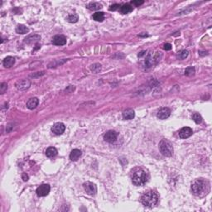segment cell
<instances>
[{
    "label": "cell",
    "instance_id": "d6986e66",
    "mask_svg": "<svg viewBox=\"0 0 212 212\" xmlns=\"http://www.w3.org/2000/svg\"><path fill=\"white\" fill-rule=\"evenodd\" d=\"M46 155L47 157H54L57 155V150H56V148H53V147H50L47 149L46 151Z\"/></svg>",
    "mask_w": 212,
    "mask_h": 212
},
{
    "label": "cell",
    "instance_id": "5b68a950",
    "mask_svg": "<svg viewBox=\"0 0 212 212\" xmlns=\"http://www.w3.org/2000/svg\"><path fill=\"white\" fill-rule=\"evenodd\" d=\"M161 53L162 52H155V53H152H152L148 54L146 60H145V62H144V66L148 69L157 64L160 60L161 56H162Z\"/></svg>",
    "mask_w": 212,
    "mask_h": 212
},
{
    "label": "cell",
    "instance_id": "30bf717a",
    "mask_svg": "<svg viewBox=\"0 0 212 212\" xmlns=\"http://www.w3.org/2000/svg\"><path fill=\"white\" fill-rule=\"evenodd\" d=\"M30 85H31V83H30V81L28 80H17L16 82V84H15L16 88L17 90H25L29 88Z\"/></svg>",
    "mask_w": 212,
    "mask_h": 212
},
{
    "label": "cell",
    "instance_id": "9a60e30c",
    "mask_svg": "<svg viewBox=\"0 0 212 212\" xmlns=\"http://www.w3.org/2000/svg\"><path fill=\"white\" fill-rule=\"evenodd\" d=\"M38 104H39V100L36 97H33V98H31L30 100H28V101L27 102V107L29 109H34L35 108H36Z\"/></svg>",
    "mask_w": 212,
    "mask_h": 212
},
{
    "label": "cell",
    "instance_id": "e0dca14e",
    "mask_svg": "<svg viewBox=\"0 0 212 212\" xmlns=\"http://www.w3.org/2000/svg\"><path fill=\"white\" fill-rule=\"evenodd\" d=\"M134 116H135V113L131 109H128L124 110V113H123V118L124 119H133Z\"/></svg>",
    "mask_w": 212,
    "mask_h": 212
},
{
    "label": "cell",
    "instance_id": "f1b7e54d",
    "mask_svg": "<svg viewBox=\"0 0 212 212\" xmlns=\"http://www.w3.org/2000/svg\"><path fill=\"white\" fill-rule=\"evenodd\" d=\"M188 54H189L188 51L184 50V51H182V52H181L180 55H179V57H180L181 59H185V58H187V57Z\"/></svg>",
    "mask_w": 212,
    "mask_h": 212
},
{
    "label": "cell",
    "instance_id": "ba28073f",
    "mask_svg": "<svg viewBox=\"0 0 212 212\" xmlns=\"http://www.w3.org/2000/svg\"><path fill=\"white\" fill-rule=\"evenodd\" d=\"M65 129H66V126L63 123H60V122H58V123H56L52 126V131L56 135H60L62 134L63 133L65 132Z\"/></svg>",
    "mask_w": 212,
    "mask_h": 212
},
{
    "label": "cell",
    "instance_id": "3957f363",
    "mask_svg": "<svg viewBox=\"0 0 212 212\" xmlns=\"http://www.w3.org/2000/svg\"><path fill=\"white\" fill-rule=\"evenodd\" d=\"M158 200H159V197L157 196V194L153 191L146 192L141 198V201L143 205L149 208H152L157 205V204L158 203Z\"/></svg>",
    "mask_w": 212,
    "mask_h": 212
},
{
    "label": "cell",
    "instance_id": "ffe728a7",
    "mask_svg": "<svg viewBox=\"0 0 212 212\" xmlns=\"http://www.w3.org/2000/svg\"><path fill=\"white\" fill-rule=\"evenodd\" d=\"M133 11V7L130 4H124L121 8H120V12L123 14H127Z\"/></svg>",
    "mask_w": 212,
    "mask_h": 212
},
{
    "label": "cell",
    "instance_id": "ac0fdd59",
    "mask_svg": "<svg viewBox=\"0 0 212 212\" xmlns=\"http://www.w3.org/2000/svg\"><path fill=\"white\" fill-rule=\"evenodd\" d=\"M41 39L40 36L38 35H32V36H28L26 39H25V43L27 44H31V43H34L37 41H39Z\"/></svg>",
    "mask_w": 212,
    "mask_h": 212
},
{
    "label": "cell",
    "instance_id": "2e32d148",
    "mask_svg": "<svg viewBox=\"0 0 212 212\" xmlns=\"http://www.w3.org/2000/svg\"><path fill=\"white\" fill-rule=\"evenodd\" d=\"M14 63H15V58L12 57V56H7L4 60V62H3V64L6 68L12 67V66L14 65Z\"/></svg>",
    "mask_w": 212,
    "mask_h": 212
},
{
    "label": "cell",
    "instance_id": "484cf974",
    "mask_svg": "<svg viewBox=\"0 0 212 212\" xmlns=\"http://www.w3.org/2000/svg\"><path fill=\"white\" fill-rule=\"evenodd\" d=\"M195 72H196L195 68L192 67V66H190V67H187V68L186 69V71H185V75H186L187 76H194Z\"/></svg>",
    "mask_w": 212,
    "mask_h": 212
},
{
    "label": "cell",
    "instance_id": "7c38bea8",
    "mask_svg": "<svg viewBox=\"0 0 212 212\" xmlns=\"http://www.w3.org/2000/svg\"><path fill=\"white\" fill-rule=\"evenodd\" d=\"M171 114V109L168 108H162L159 109V111L157 112V116L159 119H166Z\"/></svg>",
    "mask_w": 212,
    "mask_h": 212
},
{
    "label": "cell",
    "instance_id": "83f0119b",
    "mask_svg": "<svg viewBox=\"0 0 212 212\" xmlns=\"http://www.w3.org/2000/svg\"><path fill=\"white\" fill-rule=\"evenodd\" d=\"M7 89H8V85H7V83H2V84H1V86H0V92H1V94H4V93L7 90Z\"/></svg>",
    "mask_w": 212,
    "mask_h": 212
},
{
    "label": "cell",
    "instance_id": "603a6c76",
    "mask_svg": "<svg viewBox=\"0 0 212 212\" xmlns=\"http://www.w3.org/2000/svg\"><path fill=\"white\" fill-rule=\"evenodd\" d=\"M87 8L90 9V10H99L100 8H102V5L100 4L99 3H90V4H88Z\"/></svg>",
    "mask_w": 212,
    "mask_h": 212
},
{
    "label": "cell",
    "instance_id": "8fae6325",
    "mask_svg": "<svg viewBox=\"0 0 212 212\" xmlns=\"http://www.w3.org/2000/svg\"><path fill=\"white\" fill-rule=\"evenodd\" d=\"M193 133V131L191 128L189 127H184L179 131V137L181 139H186L189 137H191Z\"/></svg>",
    "mask_w": 212,
    "mask_h": 212
},
{
    "label": "cell",
    "instance_id": "4316f807",
    "mask_svg": "<svg viewBox=\"0 0 212 212\" xmlns=\"http://www.w3.org/2000/svg\"><path fill=\"white\" fill-rule=\"evenodd\" d=\"M78 19H79V17H78L77 14H71V15H69L67 17L69 23H76Z\"/></svg>",
    "mask_w": 212,
    "mask_h": 212
},
{
    "label": "cell",
    "instance_id": "5bb4252c",
    "mask_svg": "<svg viewBox=\"0 0 212 212\" xmlns=\"http://www.w3.org/2000/svg\"><path fill=\"white\" fill-rule=\"evenodd\" d=\"M81 155H82V152L80 149H77V148L73 149L71 152V154H70V159L73 162H76L80 158Z\"/></svg>",
    "mask_w": 212,
    "mask_h": 212
},
{
    "label": "cell",
    "instance_id": "8992f818",
    "mask_svg": "<svg viewBox=\"0 0 212 212\" xmlns=\"http://www.w3.org/2000/svg\"><path fill=\"white\" fill-rule=\"evenodd\" d=\"M83 187L88 195L91 196H95L96 192H97V187L95 183L90 182V181H86L83 184Z\"/></svg>",
    "mask_w": 212,
    "mask_h": 212
},
{
    "label": "cell",
    "instance_id": "cb8c5ba5",
    "mask_svg": "<svg viewBox=\"0 0 212 212\" xmlns=\"http://www.w3.org/2000/svg\"><path fill=\"white\" fill-rule=\"evenodd\" d=\"M90 70H91V71L96 74V73L100 71V70H101V65L99 64V63H95V64L91 65V66H90Z\"/></svg>",
    "mask_w": 212,
    "mask_h": 212
},
{
    "label": "cell",
    "instance_id": "7402d4cb",
    "mask_svg": "<svg viewBox=\"0 0 212 212\" xmlns=\"http://www.w3.org/2000/svg\"><path fill=\"white\" fill-rule=\"evenodd\" d=\"M93 18L97 22H102L104 19V14L103 12H97L94 13Z\"/></svg>",
    "mask_w": 212,
    "mask_h": 212
},
{
    "label": "cell",
    "instance_id": "9c48e42d",
    "mask_svg": "<svg viewBox=\"0 0 212 212\" xmlns=\"http://www.w3.org/2000/svg\"><path fill=\"white\" fill-rule=\"evenodd\" d=\"M118 138V133L114 130H109L108 132H106V133L104 134V140L108 143H114L115 142Z\"/></svg>",
    "mask_w": 212,
    "mask_h": 212
},
{
    "label": "cell",
    "instance_id": "52a82bcc",
    "mask_svg": "<svg viewBox=\"0 0 212 212\" xmlns=\"http://www.w3.org/2000/svg\"><path fill=\"white\" fill-rule=\"evenodd\" d=\"M51 191V187L48 184H42L36 188V195L38 196H46Z\"/></svg>",
    "mask_w": 212,
    "mask_h": 212
},
{
    "label": "cell",
    "instance_id": "f546056e",
    "mask_svg": "<svg viewBox=\"0 0 212 212\" xmlns=\"http://www.w3.org/2000/svg\"><path fill=\"white\" fill-rule=\"evenodd\" d=\"M118 8H119V4H114V5H112V6L109 8V10H110V11H115Z\"/></svg>",
    "mask_w": 212,
    "mask_h": 212
},
{
    "label": "cell",
    "instance_id": "4fadbf2b",
    "mask_svg": "<svg viewBox=\"0 0 212 212\" xmlns=\"http://www.w3.org/2000/svg\"><path fill=\"white\" fill-rule=\"evenodd\" d=\"M52 43L56 46H63L66 44V37L63 35L55 36L52 39Z\"/></svg>",
    "mask_w": 212,
    "mask_h": 212
},
{
    "label": "cell",
    "instance_id": "1f68e13d",
    "mask_svg": "<svg viewBox=\"0 0 212 212\" xmlns=\"http://www.w3.org/2000/svg\"><path fill=\"white\" fill-rule=\"evenodd\" d=\"M163 48H164V50H166V51H170V50L172 49V45L170 44V43H166V44H164V46H163Z\"/></svg>",
    "mask_w": 212,
    "mask_h": 212
},
{
    "label": "cell",
    "instance_id": "6da1fadb",
    "mask_svg": "<svg viewBox=\"0 0 212 212\" xmlns=\"http://www.w3.org/2000/svg\"><path fill=\"white\" fill-rule=\"evenodd\" d=\"M192 193L196 196H202L206 195L209 192V184L206 181L197 179L192 185Z\"/></svg>",
    "mask_w": 212,
    "mask_h": 212
},
{
    "label": "cell",
    "instance_id": "d6a6232c",
    "mask_svg": "<svg viewBox=\"0 0 212 212\" xmlns=\"http://www.w3.org/2000/svg\"><path fill=\"white\" fill-rule=\"evenodd\" d=\"M23 179L24 181H26L28 180V176L26 174V173H23Z\"/></svg>",
    "mask_w": 212,
    "mask_h": 212
},
{
    "label": "cell",
    "instance_id": "d4e9b609",
    "mask_svg": "<svg viewBox=\"0 0 212 212\" xmlns=\"http://www.w3.org/2000/svg\"><path fill=\"white\" fill-rule=\"evenodd\" d=\"M192 119L194 120L195 123L197 124H200V123L202 122V118H201V116H200L199 114H197V113L193 114V115H192Z\"/></svg>",
    "mask_w": 212,
    "mask_h": 212
},
{
    "label": "cell",
    "instance_id": "7a4b0ae2",
    "mask_svg": "<svg viewBox=\"0 0 212 212\" xmlns=\"http://www.w3.org/2000/svg\"><path fill=\"white\" fill-rule=\"evenodd\" d=\"M148 180V173L144 169L137 168L132 172V182L135 186H144Z\"/></svg>",
    "mask_w": 212,
    "mask_h": 212
},
{
    "label": "cell",
    "instance_id": "44dd1931",
    "mask_svg": "<svg viewBox=\"0 0 212 212\" xmlns=\"http://www.w3.org/2000/svg\"><path fill=\"white\" fill-rule=\"evenodd\" d=\"M28 32H29V29L24 25H18L16 28V32L18 34H25V33H28Z\"/></svg>",
    "mask_w": 212,
    "mask_h": 212
},
{
    "label": "cell",
    "instance_id": "4dcf8cb0",
    "mask_svg": "<svg viewBox=\"0 0 212 212\" xmlns=\"http://www.w3.org/2000/svg\"><path fill=\"white\" fill-rule=\"evenodd\" d=\"M131 4L135 5V6H139L141 4H144V1H139V0H138V1H132Z\"/></svg>",
    "mask_w": 212,
    "mask_h": 212
},
{
    "label": "cell",
    "instance_id": "277c9868",
    "mask_svg": "<svg viewBox=\"0 0 212 212\" xmlns=\"http://www.w3.org/2000/svg\"><path fill=\"white\" fill-rule=\"evenodd\" d=\"M160 152L165 157H172L173 154V146L170 141L162 139L159 143Z\"/></svg>",
    "mask_w": 212,
    "mask_h": 212
}]
</instances>
